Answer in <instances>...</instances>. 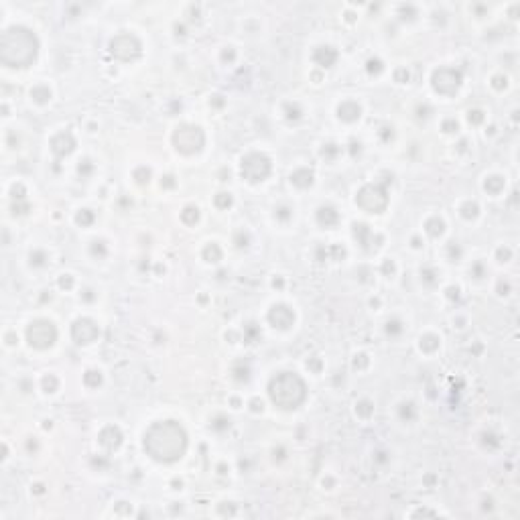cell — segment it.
<instances>
[{"mask_svg": "<svg viewBox=\"0 0 520 520\" xmlns=\"http://www.w3.org/2000/svg\"><path fill=\"white\" fill-rule=\"evenodd\" d=\"M154 431L165 441H161L159 437H153V435H147L145 447L151 451V456L156 459H163V461L181 458L185 449V435L181 427H177L173 423H163V425H154Z\"/></svg>", "mask_w": 520, "mask_h": 520, "instance_id": "obj_1", "label": "cell"}, {"mask_svg": "<svg viewBox=\"0 0 520 520\" xmlns=\"http://www.w3.org/2000/svg\"><path fill=\"white\" fill-rule=\"evenodd\" d=\"M271 397L283 409H295L305 397V386L297 376L283 374L271 384Z\"/></svg>", "mask_w": 520, "mask_h": 520, "instance_id": "obj_2", "label": "cell"}, {"mask_svg": "<svg viewBox=\"0 0 520 520\" xmlns=\"http://www.w3.org/2000/svg\"><path fill=\"white\" fill-rule=\"evenodd\" d=\"M175 145L179 151L183 153H193V151H199L201 145H204V134L199 128H193V126H183L177 130L175 134Z\"/></svg>", "mask_w": 520, "mask_h": 520, "instance_id": "obj_3", "label": "cell"}, {"mask_svg": "<svg viewBox=\"0 0 520 520\" xmlns=\"http://www.w3.org/2000/svg\"><path fill=\"white\" fill-rule=\"evenodd\" d=\"M269 159L262 154H250L242 161V175L248 181H262L269 175Z\"/></svg>", "mask_w": 520, "mask_h": 520, "instance_id": "obj_4", "label": "cell"}, {"mask_svg": "<svg viewBox=\"0 0 520 520\" xmlns=\"http://www.w3.org/2000/svg\"><path fill=\"white\" fill-rule=\"evenodd\" d=\"M55 339V328L49 321H35L29 328V341L35 348H47Z\"/></svg>", "mask_w": 520, "mask_h": 520, "instance_id": "obj_5", "label": "cell"}, {"mask_svg": "<svg viewBox=\"0 0 520 520\" xmlns=\"http://www.w3.org/2000/svg\"><path fill=\"white\" fill-rule=\"evenodd\" d=\"M73 336H75V339H78L80 343H90L93 337L98 336V330H96V325H93L92 321L84 319V321H78V323H75Z\"/></svg>", "mask_w": 520, "mask_h": 520, "instance_id": "obj_6", "label": "cell"}, {"mask_svg": "<svg viewBox=\"0 0 520 520\" xmlns=\"http://www.w3.org/2000/svg\"><path fill=\"white\" fill-rule=\"evenodd\" d=\"M271 321L275 323V328H289L291 323H293V313L287 309V307L278 305L273 309V313H271Z\"/></svg>", "mask_w": 520, "mask_h": 520, "instance_id": "obj_7", "label": "cell"}]
</instances>
